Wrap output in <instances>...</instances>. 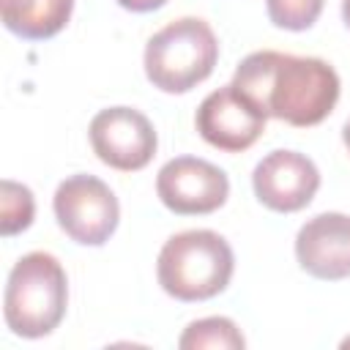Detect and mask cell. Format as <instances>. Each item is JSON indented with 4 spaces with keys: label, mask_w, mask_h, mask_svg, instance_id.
I'll use <instances>...</instances> for the list:
<instances>
[{
    "label": "cell",
    "mask_w": 350,
    "mask_h": 350,
    "mask_svg": "<svg viewBox=\"0 0 350 350\" xmlns=\"http://www.w3.org/2000/svg\"><path fill=\"white\" fill-rule=\"evenodd\" d=\"M232 88L265 118L306 129L323 123L339 101V74L320 57L287 52H252L241 60Z\"/></svg>",
    "instance_id": "1"
},
{
    "label": "cell",
    "mask_w": 350,
    "mask_h": 350,
    "mask_svg": "<svg viewBox=\"0 0 350 350\" xmlns=\"http://www.w3.org/2000/svg\"><path fill=\"white\" fill-rule=\"evenodd\" d=\"M68 279L60 260L49 252H30L8 273L3 314L5 325L25 339L52 334L66 317Z\"/></svg>",
    "instance_id": "2"
},
{
    "label": "cell",
    "mask_w": 350,
    "mask_h": 350,
    "mask_svg": "<svg viewBox=\"0 0 350 350\" xmlns=\"http://www.w3.org/2000/svg\"><path fill=\"white\" fill-rule=\"evenodd\" d=\"M232 268V249L213 230H183L172 235L156 260L161 290L178 301H208L224 293Z\"/></svg>",
    "instance_id": "3"
},
{
    "label": "cell",
    "mask_w": 350,
    "mask_h": 350,
    "mask_svg": "<svg viewBox=\"0 0 350 350\" xmlns=\"http://www.w3.org/2000/svg\"><path fill=\"white\" fill-rule=\"evenodd\" d=\"M219 41L200 16H180L150 36L145 46V77L164 93H189L213 74Z\"/></svg>",
    "instance_id": "4"
},
{
    "label": "cell",
    "mask_w": 350,
    "mask_h": 350,
    "mask_svg": "<svg viewBox=\"0 0 350 350\" xmlns=\"http://www.w3.org/2000/svg\"><path fill=\"white\" fill-rule=\"evenodd\" d=\"M52 208L60 230L82 246L107 243L120 221L115 191L96 175L66 178L52 197Z\"/></svg>",
    "instance_id": "5"
},
{
    "label": "cell",
    "mask_w": 350,
    "mask_h": 350,
    "mask_svg": "<svg viewBox=\"0 0 350 350\" xmlns=\"http://www.w3.org/2000/svg\"><path fill=\"white\" fill-rule=\"evenodd\" d=\"M156 194L178 216L219 211L230 197L227 172L197 156H175L156 175Z\"/></svg>",
    "instance_id": "6"
},
{
    "label": "cell",
    "mask_w": 350,
    "mask_h": 350,
    "mask_svg": "<svg viewBox=\"0 0 350 350\" xmlns=\"http://www.w3.org/2000/svg\"><path fill=\"white\" fill-rule=\"evenodd\" d=\"M93 153L112 170L137 172L150 164L159 148L153 123L134 107H109L90 120Z\"/></svg>",
    "instance_id": "7"
},
{
    "label": "cell",
    "mask_w": 350,
    "mask_h": 350,
    "mask_svg": "<svg viewBox=\"0 0 350 350\" xmlns=\"http://www.w3.org/2000/svg\"><path fill=\"white\" fill-rule=\"evenodd\" d=\"M265 120L268 118L249 98H243L232 82L208 93L194 115L200 137L224 153H241L252 148L265 131Z\"/></svg>",
    "instance_id": "8"
},
{
    "label": "cell",
    "mask_w": 350,
    "mask_h": 350,
    "mask_svg": "<svg viewBox=\"0 0 350 350\" xmlns=\"http://www.w3.org/2000/svg\"><path fill=\"white\" fill-rule=\"evenodd\" d=\"M257 200L276 213H295L320 189V170L298 150H273L252 172Z\"/></svg>",
    "instance_id": "9"
},
{
    "label": "cell",
    "mask_w": 350,
    "mask_h": 350,
    "mask_svg": "<svg viewBox=\"0 0 350 350\" xmlns=\"http://www.w3.org/2000/svg\"><path fill=\"white\" fill-rule=\"evenodd\" d=\"M295 257L314 279H350V216L336 211L312 216L295 235Z\"/></svg>",
    "instance_id": "10"
},
{
    "label": "cell",
    "mask_w": 350,
    "mask_h": 350,
    "mask_svg": "<svg viewBox=\"0 0 350 350\" xmlns=\"http://www.w3.org/2000/svg\"><path fill=\"white\" fill-rule=\"evenodd\" d=\"M3 25L27 41L57 36L74 11V0H0Z\"/></svg>",
    "instance_id": "11"
},
{
    "label": "cell",
    "mask_w": 350,
    "mask_h": 350,
    "mask_svg": "<svg viewBox=\"0 0 350 350\" xmlns=\"http://www.w3.org/2000/svg\"><path fill=\"white\" fill-rule=\"evenodd\" d=\"M246 345L241 328L230 317H202L186 325V331L178 339V347L183 350H200V347H216V350H241Z\"/></svg>",
    "instance_id": "12"
},
{
    "label": "cell",
    "mask_w": 350,
    "mask_h": 350,
    "mask_svg": "<svg viewBox=\"0 0 350 350\" xmlns=\"http://www.w3.org/2000/svg\"><path fill=\"white\" fill-rule=\"evenodd\" d=\"M36 216V200L33 191L16 180H3V197H0V235L11 238L33 224Z\"/></svg>",
    "instance_id": "13"
},
{
    "label": "cell",
    "mask_w": 350,
    "mask_h": 350,
    "mask_svg": "<svg viewBox=\"0 0 350 350\" xmlns=\"http://www.w3.org/2000/svg\"><path fill=\"white\" fill-rule=\"evenodd\" d=\"M325 0H265L268 16L282 30H309L323 14Z\"/></svg>",
    "instance_id": "14"
},
{
    "label": "cell",
    "mask_w": 350,
    "mask_h": 350,
    "mask_svg": "<svg viewBox=\"0 0 350 350\" xmlns=\"http://www.w3.org/2000/svg\"><path fill=\"white\" fill-rule=\"evenodd\" d=\"M120 8H126V11H134V14H148V11H156V8H161L167 0H115Z\"/></svg>",
    "instance_id": "15"
},
{
    "label": "cell",
    "mask_w": 350,
    "mask_h": 350,
    "mask_svg": "<svg viewBox=\"0 0 350 350\" xmlns=\"http://www.w3.org/2000/svg\"><path fill=\"white\" fill-rule=\"evenodd\" d=\"M342 19H345V25L350 27V0H342Z\"/></svg>",
    "instance_id": "16"
},
{
    "label": "cell",
    "mask_w": 350,
    "mask_h": 350,
    "mask_svg": "<svg viewBox=\"0 0 350 350\" xmlns=\"http://www.w3.org/2000/svg\"><path fill=\"white\" fill-rule=\"evenodd\" d=\"M342 139H345V145H347V150H350V120H347L345 129H342Z\"/></svg>",
    "instance_id": "17"
},
{
    "label": "cell",
    "mask_w": 350,
    "mask_h": 350,
    "mask_svg": "<svg viewBox=\"0 0 350 350\" xmlns=\"http://www.w3.org/2000/svg\"><path fill=\"white\" fill-rule=\"evenodd\" d=\"M342 347H350V336H347V339H345V342H342Z\"/></svg>",
    "instance_id": "18"
}]
</instances>
